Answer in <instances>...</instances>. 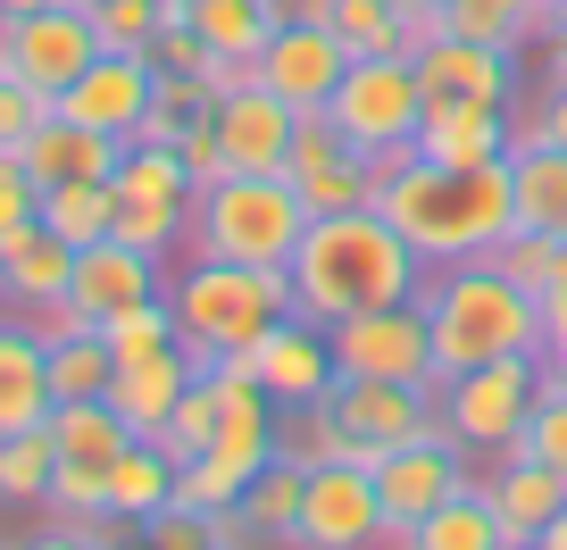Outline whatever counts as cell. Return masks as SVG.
Returning a JSON list of instances; mask_svg holds the SVG:
<instances>
[{
  "instance_id": "e575fe53",
  "label": "cell",
  "mask_w": 567,
  "mask_h": 550,
  "mask_svg": "<svg viewBox=\"0 0 567 550\" xmlns=\"http://www.w3.org/2000/svg\"><path fill=\"white\" fill-rule=\"evenodd\" d=\"M51 476H59V443H51V426L0 434V509H42Z\"/></svg>"
},
{
  "instance_id": "5b68a950",
  "label": "cell",
  "mask_w": 567,
  "mask_h": 550,
  "mask_svg": "<svg viewBox=\"0 0 567 550\" xmlns=\"http://www.w3.org/2000/svg\"><path fill=\"white\" fill-rule=\"evenodd\" d=\"M167 301H176V334L193 342V351L226 359V351H250V342L292 309V267L184 259L176 276H167Z\"/></svg>"
},
{
  "instance_id": "b9f144b4",
  "label": "cell",
  "mask_w": 567,
  "mask_h": 550,
  "mask_svg": "<svg viewBox=\"0 0 567 550\" xmlns=\"http://www.w3.org/2000/svg\"><path fill=\"white\" fill-rule=\"evenodd\" d=\"M159 25H167L159 0H92V34H101V51H142V59H151Z\"/></svg>"
},
{
  "instance_id": "680465c9",
  "label": "cell",
  "mask_w": 567,
  "mask_h": 550,
  "mask_svg": "<svg viewBox=\"0 0 567 550\" xmlns=\"http://www.w3.org/2000/svg\"><path fill=\"white\" fill-rule=\"evenodd\" d=\"M509 550H543V542H509Z\"/></svg>"
},
{
  "instance_id": "83f0119b",
  "label": "cell",
  "mask_w": 567,
  "mask_h": 550,
  "mask_svg": "<svg viewBox=\"0 0 567 550\" xmlns=\"http://www.w3.org/2000/svg\"><path fill=\"white\" fill-rule=\"evenodd\" d=\"M167 500H176V459H167L159 443H125L117 459H109V517H117V526L159 517Z\"/></svg>"
},
{
  "instance_id": "f546056e",
  "label": "cell",
  "mask_w": 567,
  "mask_h": 550,
  "mask_svg": "<svg viewBox=\"0 0 567 550\" xmlns=\"http://www.w3.org/2000/svg\"><path fill=\"white\" fill-rule=\"evenodd\" d=\"M51 443H59V459L109 467L125 443H142V434L125 426L117 408H109V392H92V401H59V408H51Z\"/></svg>"
},
{
  "instance_id": "836d02e7",
  "label": "cell",
  "mask_w": 567,
  "mask_h": 550,
  "mask_svg": "<svg viewBox=\"0 0 567 550\" xmlns=\"http://www.w3.org/2000/svg\"><path fill=\"white\" fill-rule=\"evenodd\" d=\"M301 484H309V467H301V459H284V450L243 484V517H250V526H259L276 550L292 542V526H301Z\"/></svg>"
},
{
  "instance_id": "44dd1931",
  "label": "cell",
  "mask_w": 567,
  "mask_h": 550,
  "mask_svg": "<svg viewBox=\"0 0 567 550\" xmlns=\"http://www.w3.org/2000/svg\"><path fill=\"white\" fill-rule=\"evenodd\" d=\"M125 159V134H101V125H75V117H42L34 134L18 143V167L34 176V193H51V184H109Z\"/></svg>"
},
{
  "instance_id": "f6af8a7d",
  "label": "cell",
  "mask_w": 567,
  "mask_h": 550,
  "mask_svg": "<svg viewBox=\"0 0 567 550\" xmlns=\"http://www.w3.org/2000/svg\"><path fill=\"white\" fill-rule=\"evenodd\" d=\"M142 542L151 550H209V509H184V500H167L159 517H142Z\"/></svg>"
},
{
  "instance_id": "d6986e66",
  "label": "cell",
  "mask_w": 567,
  "mask_h": 550,
  "mask_svg": "<svg viewBox=\"0 0 567 550\" xmlns=\"http://www.w3.org/2000/svg\"><path fill=\"white\" fill-rule=\"evenodd\" d=\"M151 92H159V68L142 51H101L68 92H59V117L101 125V134H125V143H134V125L151 117Z\"/></svg>"
},
{
  "instance_id": "8992f818",
  "label": "cell",
  "mask_w": 567,
  "mask_h": 550,
  "mask_svg": "<svg viewBox=\"0 0 567 550\" xmlns=\"http://www.w3.org/2000/svg\"><path fill=\"white\" fill-rule=\"evenodd\" d=\"M543 392H550L543 351H509V359H484V367H467V375H443V384H434V408H443V426L460 434L467 459H501V450H517V434H526Z\"/></svg>"
},
{
  "instance_id": "603a6c76",
  "label": "cell",
  "mask_w": 567,
  "mask_h": 550,
  "mask_svg": "<svg viewBox=\"0 0 567 550\" xmlns=\"http://www.w3.org/2000/svg\"><path fill=\"white\" fill-rule=\"evenodd\" d=\"M517 143V108H493V101H425L417 117V151L443 167H501Z\"/></svg>"
},
{
  "instance_id": "5bb4252c",
  "label": "cell",
  "mask_w": 567,
  "mask_h": 550,
  "mask_svg": "<svg viewBox=\"0 0 567 550\" xmlns=\"http://www.w3.org/2000/svg\"><path fill=\"white\" fill-rule=\"evenodd\" d=\"M92 59H101L92 9H68V0H51V9H34V18H9V34H0V68L18 75V84H34L42 101H59Z\"/></svg>"
},
{
  "instance_id": "bcb514c9",
  "label": "cell",
  "mask_w": 567,
  "mask_h": 550,
  "mask_svg": "<svg viewBox=\"0 0 567 550\" xmlns=\"http://www.w3.org/2000/svg\"><path fill=\"white\" fill-rule=\"evenodd\" d=\"M51 108H59V101H42L34 84H18V75L0 68V151H18L25 134H34L42 117H51Z\"/></svg>"
},
{
  "instance_id": "f907efd6",
  "label": "cell",
  "mask_w": 567,
  "mask_h": 550,
  "mask_svg": "<svg viewBox=\"0 0 567 550\" xmlns=\"http://www.w3.org/2000/svg\"><path fill=\"white\" fill-rule=\"evenodd\" d=\"M200 59H209V42H200L184 18H167V25H159V42H151V68H167V75H200Z\"/></svg>"
},
{
  "instance_id": "d590c367",
  "label": "cell",
  "mask_w": 567,
  "mask_h": 550,
  "mask_svg": "<svg viewBox=\"0 0 567 550\" xmlns=\"http://www.w3.org/2000/svg\"><path fill=\"white\" fill-rule=\"evenodd\" d=\"M109 375H117V359H109V342L92 325H59L51 334V392L59 401H92V392H109Z\"/></svg>"
},
{
  "instance_id": "9f6ffc18",
  "label": "cell",
  "mask_w": 567,
  "mask_h": 550,
  "mask_svg": "<svg viewBox=\"0 0 567 550\" xmlns=\"http://www.w3.org/2000/svg\"><path fill=\"white\" fill-rule=\"evenodd\" d=\"M34 9H51V0H0V18H34Z\"/></svg>"
},
{
  "instance_id": "6f0895ef",
  "label": "cell",
  "mask_w": 567,
  "mask_h": 550,
  "mask_svg": "<svg viewBox=\"0 0 567 550\" xmlns=\"http://www.w3.org/2000/svg\"><path fill=\"white\" fill-rule=\"evenodd\" d=\"M117 550H151V542H142V533H125V542H117Z\"/></svg>"
},
{
  "instance_id": "1f68e13d",
  "label": "cell",
  "mask_w": 567,
  "mask_h": 550,
  "mask_svg": "<svg viewBox=\"0 0 567 550\" xmlns=\"http://www.w3.org/2000/svg\"><path fill=\"white\" fill-rule=\"evenodd\" d=\"M42 226L68 250L109 242V234H117V184H51V193H42Z\"/></svg>"
},
{
  "instance_id": "91938a15",
  "label": "cell",
  "mask_w": 567,
  "mask_h": 550,
  "mask_svg": "<svg viewBox=\"0 0 567 550\" xmlns=\"http://www.w3.org/2000/svg\"><path fill=\"white\" fill-rule=\"evenodd\" d=\"M68 9H92V0H68Z\"/></svg>"
},
{
  "instance_id": "3957f363",
  "label": "cell",
  "mask_w": 567,
  "mask_h": 550,
  "mask_svg": "<svg viewBox=\"0 0 567 550\" xmlns=\"http://www.w3.org/2000/svg\"><path fill=\"white\" fill-rule=\"evenodd\" d=\"M425 325H434V384L467 375L484 359L509 351H543V292L509 284L493 259H460V267H425Z\"/></svg>"
},
{
  "instance_id": "d4e9b609",
  "label": "cell",
  "mask_w": 567,
  "mask_h": 550,
  "mask_svg": "<svg viewBox=\"0 0 567 550\" xmlns=\"http://www.w3.org/2000/svg\"><path fill=\"white\" fill-rule=\"evenodd\" d=\"M476 484H484V500H493V517H501V542H534V533L567 509V476H550L526 450H501L493 476H476Z\"/></svg>"
},
{
  "instance_id": "ee69618b",
  "label": "cell",
  "mask_w": 567,
  "mask_h": 550,
  "mask_svg": "<svg viewBox=\"0 0 567 550\" xmlns=\"http://www.w3.org/2000/svg\"><path fill=\"white\" fill-rule=\"evenodd\" d=\"M34 226H42V193H34V176L18 167V151H0V250L25 242Z\"/></svg>"
},
{
  "instance_id": "f1b7e54d",
  "label": "cell",
  "mask_w": 567,
  "mask_h": 550,
  "mask_svg": "<svg viewBox=\"0 0 567 550\" xmlns=\"http://www.w3.org/2000/svg\"><path fill=\"white\" fill-rule=\"evenodd\" d=\"M443 25L467 34V42H493V51L526 59L534 42H543V25H550V0H451Z\"/></svg>"
},
{
  "instance_id": "4dcf8cb0",
  "label": "cell",
  "mask_w": 567,
  "mask_h": 550,
  "mask_svg": "<svg viewBox=\"0 0 567 550\" xmlns=\"http://www.w3.org/2000/svg\"><path fill=\"white\" fill-rule=\"evenodd\" d=\"M184 25L226 59H259L267 34H276V9L267 0H184Z\"/></svg>"
},
{
  "instance_id": "74e56055",
  "label": "cell",
  "mask_w": 567,
  "mask_h": 550,
  "mask_svg": "<svg viewBox=\"0 0 567 550\" xmlns=\"http://www.w3.org/2000/svg\"><path fill=\"white\" fill-rule=\"evenodd\" d=\"M326 25L342 34V51H351V59H392V51L409 59V18L392 9V0H334Z\"/></svg>"
},
{
  "instance_id": "7c38bea8",
  "label": "cell",
  "mask_w": 567,
  "mask_h": 550,
  "mask_svg": "<svg viewBox=\"0 0 567 550\" xmlns=\"http://www.w3.org/2000/svg\"><path fill=\"white\" fill-rule=\"evenodd\" d=\"M384 542V500H375L368 459H326L301 484V526L284 550H375Z\"/></svg>"
},
{
  "instance_id": "9a60e30c",
  "label": "cell",
  "mask_w": 567,
  "mask_h": 550,
  "mask_svg": "<svg viewBox=\"0 0 567 550\" xmlns=\"http://www.w3.org/2000/svg\"><path fill=\"white\" fill-rule=\"evenodd\" d=\"M334 375H342V367H334V334H326V325H309L301 309H284V318L250 342V384H259L276 408L326 401V392H334Z\"/></svg>"
},
{
  "instance_id": "f5cc1de1",
  "label": "cell",
  "mask_w": 567,
  "mask_h": 550,
  "mask_svg": "<svg viewBox=\"0 0 567 550\" xmlns=\"http://www.w3.org/2000/svg\"><path fill=\"white\" fill-rule=\"evenodd\" d=\"M543 42H550V51H567V0H550V25H543Z\"/></svg>"
},
{
  "instance_id": "ffe728a7",
  "label": "cell",
  "mask_w": 567,
  "mask_h": 550,
  "mask_svg": "<svg viewBox=\"0 0 567 550\" xmlns=\"http://www.w3.org/2000/svg\"><path fill=\"white\" fill-rule=\"evenodd\" d=\"M417 84H425V101H493V108H517L526 75H517V51H493V42H467V34H434L417 51Z\"/></svg>"
},
{
  "instance_id": "52a82bcc",
  "label": "cell",
  "mask_w": 567,
  "mask_h": 550,
  "mask_svg": "<svg viewBox=\"0 0 567 550\" xmlns=\"http://www.w3.org/2000/svg\"><path fill=\"white\" fill-rule=\"evenodd\" d=\"M417 117H425V84H417V59H401V51L392 59H351L342 92L326 101V125L375 167L417 151Z\"/></svg>"
},
{
  "instance_id": "2e32d148",
  "label": "cell",
  "mask_w": 567,
  "mask_h": 550,
  "mask_svg": "<svg viewBox=\"0 0 567 550\" xmlns=\"http://www.w3.org/2000/svg\"><path fill=\"white\" fill-rule=\"evenodd\" d=\"M342 75H351V51H342L334 25H276L259 51V84L276 101H292V117H326Z\"/></svg>"
},
{
  "instance_id": "30bf717a",
  "label": "cell",
  "mask_w": 567,
  "mask_h": 550,
  "mask_svg": "<svg viewBox=\"0 0 567 550\" xmlns=\"http://www.w3.org/2000/svg\"><path fill=\"white\" fill-rule=\"evenodd\" d=\"M326 334H334V367H342V375H375V384H425V392H434V325H425V301L359 309V318L326 325Z\"/></svg>"
},
{
  "instance_id": "7402d4cb",
  "label": "cell",
  "mask_w": 567,
  "mask_h": 550,
  "mask_svg": "<svg viewBox=\"0 0 567 550\" xmlns=\"http://www.w3.org/2000/svg\"><path fill=\"white\" fill-rule=\"evenodd\" d=\"M51 334L18 309H0V434H25V426H51Z\"/></svg>"
},
{
  "instance_id": "6125c7cd",
  "label": "cell",
  "mask_w": 567,
  "mask_h": 550,
  "mask_svg": "<svg viewBox=\"0 0 567 550\" xmlns=\"http://www.w3.org/2000/svg\"><path fill=\"white\" fill-rule=\"evenodd\" d=\"M0 550H9V542H0Z\"/></svg>"
},
{
  "instance_id": "ac0fdd59",
  "label": "cell",
  "mask_w": 567,
  "mask_h": 550,
  "mask_svg": "<svg viewBox=\"0 0 567 550\" xmlns=\"http://www.w3.org/2000/svg\"><path fill=\"white\" fill-rule=\"evenodd\" d=\"M292 134H301L292 101H276L259 75H250L243 92H226V101H217V143H226V176H284V167H292Z\"/></svg>"
},
{
  "instance_id": "94428289",
  "label": "cell",
  "mask_w": 567,
  "mask_h": 550,
  "mask_svg": "<svg viewBox=\"0 0 567 550\" xmlns=\"http://www.w3.org/2000/svg\"><path fill=\"white\" fill-rule=\"evenodd\" d=\"M0 34H9V18H0Z\"/></svg>"
},
{
  "instance_id": "6da1fadb",
  "label": "cell",
  "mask_w": 567,
  "mask_h": 550,
  "mask_svg": "<svg viewBox=\"0 0 567 550\" xmlns=\"http://www.w3.org/2000/svg\"><path fill=\"white\" fill-rule=\"evenodd\" d=\"M375 209L392 217V234L425 267L493 259V242L517 226L509 159L501 167H443V159H425V151H401V159L375 167Z\"/></svg>"
},
{
  "instance_id": "ab89813d",
  "label": "cell",
  "mask_w": 567,
  "mask_h": 550,
  "mask_svg": "<svg viewBox=\"0 0 567 550\" xmlns=\"http://www.w3.org/2000/svg\"><path fill=\"white\" fill-rule=\"evenodd\" d=\"M209 434H217V375L200 367V375H193V392L176 401V417L159 426V450L184 467V459H200V450H209Z\"/></svg>"
},
{
  "instance_id": "ba28073f",
  "label": "cell",
  "mask_w": 567,
  "mask_h": 550,
  "mask_svg": "<svg viewBox=\"0 0 567 550\" xmlns=\"http://www.w3.org/2000/svg\"><path fill=\"white\" fill-rule=\"evenodd\" d=\"M117 242H134V250H151V259H176L184 250V234H193V200H200V184H193V167H184V151H167V143H125V159H117Z\"/></svg>"
},
{
  "instance_id": "db71d44e",
  "label": "cell",
  "mask_w": 567,
  "mask_h": 550,
  "mask_svg": "<svg viewBox=\"0 0 567 550\" xmlns=\"http://www.w3.org/2000/svg\"><path fill=\"white\" fill-rule=\"evenodd\" d=\"M392 9H401V18H443L451 0H392Z\"/></svg>"
},
{
  "instance_id": "681fc988",
  "label": "cell",
  "mask_w": 567,
  "mask_h": 550,
  "mask_svg": "<svg viewBox=\"0 0 567 550\" xmlns=\"http://www.w3.org/2000/svg\"><path fill=\"white\" fill-rule=\"evenodd\" d=\"M176 151H184V167H193V184H217V176H226V143H217V108H209V117H193V125H184V134H176Z\"/></svg>"
},
{
  "instance_id": "d6a6232c",
  "label": "cell",
  "mask_w": 567,
  "mask_h": 550,
  "mask_svg": "<svg viewBox=\"0 0 567 550\" xmlns=\"http://www.w3.org/2000/svg\"><path fill=\"white\" fill-rule=\"evenodd\" d=\"M401 550H509V542H501V517H493V500H484V484H467V492L443 500Z\"/></svg>"
},
{
  "instance_id": "4316f807",
  "label": "cell",
  "mask_w": 567,
  "mask_h": 550,
  "mask_svg": "<svg viewBox=\"0 0 567 550\" xmlns=\"http://www.w3.org/2000/svg\"><path fill=\"white\" fill-rule=\"evenodd\" d=\"M509 193H517V226H543L567 242V151L559 143H509Z\"/></svg>"
},
{
  "instance_id": "7bdbcfd3",
  "label": "cell",
  "mask_w": 567,
  "mask_h": 550,
  "mask_svg": "<svg viewBox=\"0 0 567 550\" xmlns=\"http://www.w3.org/2000/svg\"><path fill=\"white\" fill-rule=\"evenodd\" d=\"M517 450H526V459H543L550 476H567V384H550L543 401H534V417H526V434H517Z\"/></svg>"
},
{
  "instance_id": "f35d334b",
  "label": "cell",
  "mask_w": 567,
  "mask_h": 550,
  "mask_svg": "<svg viewBox=\"0 0 567 550\" xmlns=\"http://www.w3.org/2000/svg\"><path fill=\"white\" fill-rule=\"evenodd\" d=\"M559 259H567V242H559V234H543V226H509L493 242V267L509 276V284H526V292H543L550 276H559Z\"/></svg>"
},
{
  "instance_id": "7dc6e473",
  "label": "cell",
  "mask_w": 567,
  "mask_h": 550,
  "mask_svg": "<svg viewBox=\"0 0 567 550\" xmlns=\"http://www.w3.org/2000/svg\"><path fill=\"white\" fill-rule=\"evenodd\" d=\"M543 367H550V384H567V259L543 284Z\"/></svg>"
},
{
  "instance_id": "11a10c76",
  "label": "cell",
  "mask_w": 567,
  "mask_h": 550,
  "mask_svg": "<svg viewBox=\"0 0 567 550\" xmlns=\"http://www.w3.org/2000/svg\"><path fill=\"white\" fill-rule=\"evenodd\" d=\"M534 542H543V550H567V509H559V517H550V526H543V533H534Z\"/></svg>"
},
{
  "instance_id": "816d5d0a",
  "label": "cell",
  "mask_w": 567,
  "mask_h": 550,
  "mask_svg": "<svg viewBox=\"0 0 567 550\" xmlns=\"http://www.w3.org/2000/svg\"><path fill=\"white\" fill-rule=\"evenodd\" d=\"M9 550H101V542H84L75 526H42V533H25V542H9Z\"/></svg>"
},
{
  "instance_id": "9c48e42d",
  "label": "cell",
  "mask_w": 567,
  "mask_h": 550,
  "mask_svg": "<svg viewBox=\"0 0 567 550\" xmlns=\"http://www.w3.org/2000/svg\"><path fill=\"white\" fill-rule=\"evenodd\" d=\"M368 476H375V500H384V533H417L443 500H460L467 484H476V467H467L460 434L434 426V434H417V443L368 459Z\"/></svg>"
},
{
  "instance_id": "4fadbf2b",
  "label": "cell",
  "mask_w": 567,
  "mask_h": 550,
  "mask_svg": "<svg viewBox=\"0 0 567 550\" xmlns=\"http://www.w3.org/2000/svg\"><path fill=\"white\" fill-rule=\"evenodd\" d=\"M151 292H167V276H159V259L151 250H134V242H92V250H75V276H68V301L51 309V318H34L42 334H59V325H92L101 334L117 309H134V301H151Z\"/></svg>"
},
{
  "instance_id": "c3c4849f",
  "label": "cell",
  "mask_w": 567,
  "mask_h": 550,
  "mask_svg": "<svg viewBox=\"0 0 567 550\" xmlns=\"http://www.w3.org/2000/svg\"><path fill=\"white\" fill-rule=\"evenodd\" d=\"M517 134H526V143H559L567 151V84H534V101L517 108Z\"/></svg>"
},
{
  "instance_id": "277c9868",
  "label": "cell",
  "mask_w": 567,
  "mask_h": 550,
  "mask_svg": "<svg viewBox=\"0 0 567 550\" xmlns=\"http://www.w3.org/2000/svg\"><path fill=\"white\" fill-rule=\"evenodd\" d=\"M309 234V200L292 176H217L193 200V234L184 259H234V267H292Z\"/></svg>"
},
{
  "instance_id": "cb8c5ba5",
  "label": "cell",
  "mask_w": 567,
  "mask_h": 550,
  "mask_svg": "<svg viewBox=\"0 0 567 550\" xmlns=\"http://www.w3.org/2000/svg\"><path fill=\"white\" fill-rule=\"evenodd\" d=\"M200 367H217V359L193 351V342H176V351H159V359H134V367L109 375V408H117V417L142 434V443H159V426L176 417V401L193 392Z\"/></svg>"
},
{
  "instance_id": "7a4b0ae2",
  "label": "cell",
  "mask_w": 567,
  "mask_h": 550,
  "mask_svg": "<svg viewBox=\"0 0 567 550\" xmlns=\"http://www.w3.org/2000/svg\"><path fill=\"white\" fill-rule=\"evenodd\" d=\"M425 259L392 234V217L375 209H342V217H309L301 250H292V309L309 325H342L359 309H392L417 301Z\"/></svg>"
},
{
  "instance_id": "8d00e7d4",
  "label": "cell",
  "mask_w": 567,
  "mask_h": 550,
  "mask_svg": "<svg viewBox=\"0 0 567 550\" xmlns=\"http://www.w3.org/2000/svg\"><path fill=\"white\" fill-rule=\"evenodd\" d=\"M101 342H109V359L117 367H134V359H159V351H176V301L167 292H151V301H134V309H117V318L101 325Z\"/></svg>"
},
{
  "instance_id": "8fae6325",
  "label": "cell",
  "mask_w": 567,
  "mask_h": 550,
  "mask_svg": "<svg viewBox=\"0 0 567 550\" xmlns=\"http://www.w3.org/2000/svg\"><path fill=\"white\" fill-rule=\"evenodd\" d=\"M326 417H334V434H342L351 459H384V450H401V443H417V434L443 426V408H434L425 384H375V375H334Z\"/></svg>"
},
{
  "instance_id": "484cf974",
  "label": "cell",
  "mask_w": 567,
  "mask_h": 550,
  "mask_svg": "<svg viewBox=\"0 0 567 550\" xmlns=\"http://www.w3.org/2000/svg\"><path fill=\"white\" fill-rule=\"evenodd\" d=\"M68 276H75V250L59 242L51 226H34L25 242L0 250V309H18V318H51L68 301Z\"/></svg>"
},
{
  "instance_id": "60d3db41",
  "label": "cell",
  "mask_w": 567,
  "mask_h": 550,
  "mask_svg": "<svg viewBox=\"0 0 567 550\" xmlns=\"http://www.w3.org/2000/svg\"><path fill=\"white\" fill-rule=\"evenodd\" d=\"M42 517H51V526H84V517H109V467L59 459L51 492H42Z\"/></svg>"
},
{
  "instance_id": "e0dca14e",
  "label": "cell",
  "mask_w": 567,
  "mask_h": 550,
  "mask_svg": "<svg viewBox=\"0 0 567 550\" xmlns=\"http://www.w3.org/2000/svg\"><path fill=\"white\" fill-rule=\"evenodd\" d=\"M284 176H292V193L309 200V217H342V209H368L375 200V159H359L326 117H301Z\"/></svg>"
}]
</instances>
